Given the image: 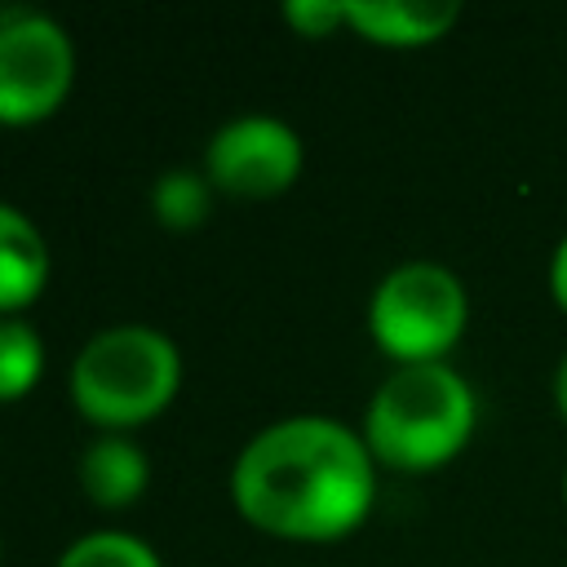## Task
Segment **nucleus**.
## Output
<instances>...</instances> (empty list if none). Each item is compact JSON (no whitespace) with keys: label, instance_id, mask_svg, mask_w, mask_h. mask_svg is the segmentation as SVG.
<instances>
[{"label":"nucleus","instance_id":"obj_1","mask_svg":"<svg viewBox=\"0 0 567 567\" xmlns=\"http://www.w3.org/2000/svg\"><path fill=\"white\" fill-rule=\"evenodd\" d=\"M235 509L279 540H341L377 501V461L337 416H284L257 430L230 470Z\"/></svg>","mask_w":567,"mask_h":567},{"label":"nucleus","instance_id":"obj_2","mask_svg":"<svg viewBox=\"0 0 567 567\" xmlns=\"http://www.w3.org/2000/svg\"><path fill=\"white\" fill-rule=\"evenodd\" d=\"M474 425L478 399L452 363H408L372 390L359 434L377 465L430 474L470 447Z\"/></svg>","mask_w":567,"mask_h":567},{"label":"nucleus","instance_id":"obj_3","mask_svg":"<svg viewBox=\"0 0 567 567\" xmlns=\"http://www.w3.org/2000/svg\"><path fill=\"white\" fill-rule=\"evenodd\" d=\"M182 385L177 346L146 323H115L97 332L71 363V399L80 416L106 434L159 416Z\"/></svg>","mask_w":567,"mask_h":567},{"label":"nucleus","instance_id":"obj_4","mask_svg":"<svg viewBox=\"0 0 567 567\" xmlns=\"http://www.w3.org/2000/svg\"><path fill=\"white\" fill-rule=\"evenodd\" d=\"M470 297L456 270L439 261H403L372 288L368 332L394 368L443 363V354L465 337Z\"/></svg>","mask_w":567,"mask_h":567},{"label":"nucleus","instance_id":"obj_5","mask_svg":"<svg viewBox=\"0 0 567 567\" xmlns=\"http://www.w3.org/2000/svg\"><path fill=\"white\" fill-rule=\"evenodd\" d=\"M75 80L71 35L35 9L0 13V124H35L53 115Z\"/></svg>","mask_w":567,"mask_h":567},{"label":"nucleus","instance_id":"obj_6","mask_svg":"<svg viewBox=\"0 0 567 567\" xmlns=\"http://www.w3.org/2000/svg\"><path fill=\"white\" fill-rule=\"evenodd\" d=\"M301 137L275 115H239L221 124L204 151V177L226 195L266 199L301 177Z\"/></svg>","mask_w":567,"mask_h":567},{"label":"nucleus","instance_id":"obj_7","mask_svg":"<svg viewBox=\"0 0 567 567\" xmlns=\"http://www.w3.org/2000/svg\"><path fill=\"white\" fill-rule=\"evenodd\" d=\"M461 18L456 0H346V27L368 44L421 49L443 40Z\"/></svg>","mask_w":567,"mask_h":567},{"label":"nucleus","instance_id":"obj_8","mask_svg":"<svg viewBox=\"0 0 567 567\" xmlns=\"http://www.w3.org/2000/svg\"><path fill=\"white\" fill-rule=\"evenodd\" d=\"M49 284V244L35 221L0 199V315L31 306Z\"/></svg>","mask_w":567,"mask_h":567},{"label":"nucleus","instance_id":"obj_9","mask_svg":"<svg viewBox=\"0 0 567 567\" xmlns=\"http://www.w3.org/2000/svg\"><path fill=\"white\" fill-rule=\"evenodd\" d=\"M151 483V465L146 452L124 439V434H102L97 443H89V452L80 456V487L93 505L102 509H124L133 505Z\"/></svg>","mask_w":567,"mask_h":567},{"label":"nucleus","instance_id":"obj_10","mask_svg":"<svg viewBox=\"0 0 567 567\" xmlns=\"http://www.w3.org/2000/svg\"><path fill=\"white\" fill-rule=\"evenodd\" d=\"M151 208H155L159 226H168V230H195V226L208 221L213 182L199 168H168L151 186Z\"/></svg>","mask_w":567,"mask_h":567},{"label":"nucleus","instance_id":"obj_11","mask_svg":"<svg viewBox=\"0 0 567 567\" xmlns=\"http://www.w3.org/2000/svg\"><path fill=\"white\" fill-rule=\"evenodd\" d=\"M44 372V341L27 319L0 315V403L22 399Z\"/></svg>","mask_w":567,"mask_h":567},{"label":"nucleus","instance_id":"obj_12","mask_svg":"<svg viewBox=\"0 0 567 567\" xmlns=\"http://www.w3.org/2000/svg\"><path fill=\"white\" fill-rule=\"evenodd\" d=\"M58 567H159V554L128 532H84L62 549Z\"/></svg>","mask_w":567,"mask_h":567},{"label":"nucleus","instance_id":"obj_13","mask_svg":"<svg viewBox=\"0 0 567 567\" xmlns=\"http://www.w3.org/2000/svg\"><path fill=\"white\" fill-rule=\"evenodd\" d=\"M284 18L301 35H332L337 27H346V0H292L284 4Z\"/></svg>","mask_w":567,"mask_h":567},{"label":"nucleus","instance_id":"obj_14","mask_svg":"<svg viewBox=\"0 0 567 567\" xmlns=\"http://www.w3.org/2000/svg\"><path fill=\"white\" fill-rule=\"evenodd\" d=\"M549 297H554V306L567 315V235H563L558 248L549 252Z\"/></svg>","mask_w":567,"mask_h":567},{"label":"nucleus","instance_id":"obj_15","mask_svg":"<svg viewBox=\"0 0 567 567\" xmlns=\"http://www.w3.org/2000/svg\"><path fill=\"white\" fill-rule=\"evenodd\" d=\"M554 408H558V416H563V425H567V354H563L558 368H554Z\"/></svg>","mask_w":567,"mask_h":567},{"label":"nucleus","instance_id":"obj_16","mask_svg":"<svg viewBox=\"0 0 567 567\" xmlns=\"http://www.w3.org/2000/svg\"><path fill=\"white\" fill-rule=\"evenodd\" d=\"M563 505H567V470H563Z\"/></svg>","mask_w":567,"mask_h":567}]
</instances>
